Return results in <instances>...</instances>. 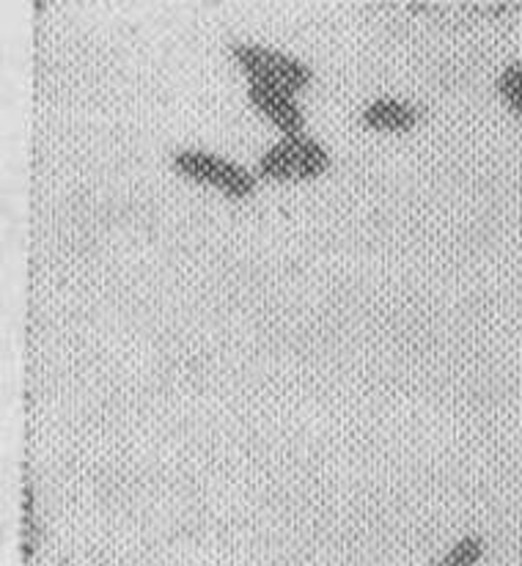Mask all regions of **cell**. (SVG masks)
<instances>
[{
    "label": "cell",
    "instance_id": "52a82bcc",
    "mask_svg": "<svg viewBox=\"0 0 522 566\" xmlns=\"http://www.w3.org/2000/svg\"><path fill=\"white\" fill-rule=\"evenodd\" d=\"M484 558V539L481 536H462L435 566H476Z\"/></svg>",
    "mask_w": 522,
    "mask_h": 566
},
{
    "label": "cell",
    "instance_id": "6da1fadb",
    "mask_svg": "<svg viewBox=\"0 0 522 566\" xmlns=\"http://www.w3.org/2000/svg\"><path fill=\"white\" fill-rule=\"evenodd\" d=\"M331 168V155L320 140L305 133L283 135L275 146L261 155L259 177L270 182H309Z\"/></svg>",
    "mask_w": 522,
    "mask_h": 566
},
{
    "label": "cell",
    "instance_id": "3957f363",
    "mask_svg": "<svg viewBox=\"0 0 522 566\" xmlns=\"http://www.w3.org/2000/svg\"><path fill=\"white\" fill-rule=\"evenodd\" d=\"M171 166L190 182L215 188L229 198H248L257 190V177L246 166L229 160V157L212 155V151L179 149L171 157Z\"/></svg>",
    "mask_w": 522,
    "mask_h": 566
},
{
    "label": "cell",
    "instance_id": "8992f818",
    "mask_svg": "<svg viewBox=\"0 0 522 566\" xmlns=\"http://www.w3.org/2000/svg\"><path fill=\"white\" fill-rule=\"evenodd\" d=\"M495 88L498 94H501V99L507 102L509 111H512L522 124V64L514 61V64L503 66V72L495 81Z\"/></svg>",
    "mask_w": 522,
    "mask_h": 566
},
{
    "label": "cell",
    "instance_id": "7a4b0ae2",
    "mask_svg": "<svg viewBox=\"0 0 522 566\" xmlns=\"http://www.w3.org/2000/svg\"><path fill=\"white\" fill-rule=\"evenodd\" d=\"M231 59L237 61V66H240L248 77H251V83L278 88V92L297 94L303 92V88H309L311 81H314V72H311V66H305L303 61L292 59V55L286 53H278V50L261 48V44H231Z\"/></svg>",
    "mask_w": 522,
    "mask_h": 566
},
{
    "label": "cell",
    "instance_id": "5b68a950",
    "mask_svg": "<svg viewBox=\"0 0 522 566\" xmlns=\"http://www.w3.org/2000/svg\"><path fill=\"white\" fill-rule=\"evenodd\" d=\"M363 127L377 129V133H407L421 122V111L413 102L401 99H374L361 113Z\"/></svg>",
    "mask_w": 522,
    "mask_h": 566
},
{
    "label": "cell",
    "instance_id": "277c9868",
    "mask_svg": "<svg viewBox=\"0 0 522 566\" xmlns=\"http://www.w3.org/2000/svg\"><path fill=\"white\" fill-rule=\"evenodd\" d=\"M248 99L257 107L267 122L275 124L283 135H300L303 133L305 116L300 111V105L294 102V94L278 92V88L259 86V83H251L248 86Z\"/></svg>",
    "mask_w": 522,
    "mask_h": 566
}]
</instances>
